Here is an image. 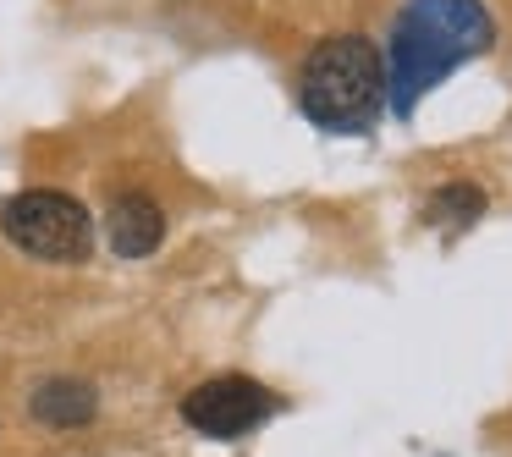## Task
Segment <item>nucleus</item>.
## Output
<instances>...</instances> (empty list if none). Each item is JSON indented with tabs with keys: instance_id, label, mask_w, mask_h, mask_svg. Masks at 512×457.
Returning a JSON list of instances; mask_svg holds the SVG:
<instances>
[{
	"instance_id": "nucleus-1",
	"label": "nucleus",
	"mask_w": 512,
	"mask_h": 457,
	"mask_svg": "<svg viewBox=\"0 0 512 457\" xmlns=\"http://www.w3.org/2000/svg\"><path fill=\"white\" fill-rule=\"evenodd\" d=\"M490 45H496V17L485 12V0H408L386 45L391 111L408 116L435 83L452 78L463 61L485 56Z\"/></svg>"
},
{
	"instance_id": "nucleus-2",
	"label": "nucleus",
	"mask_w": 512,
	"mask_h": 457,
	"mask_svg": "<svg viewBox=\"0 0 512 457\" xmlns=\"http://www.w3.org/2000/svg\"><path fill=\"white\" fill-rule=\"evenodd\" d=\"M386 105V67L375 39L342 34L309 50L298 72V111L325 133H364Z\"/></svg>"
},
{
	"instance_id": "nucleus-3",
	"label": "nucleus",
	"mask_w": 512,
	"mask_h": 457,
	"mask_svg": "<svg viewBox=\"0 0 512 457\" xmlns=\"http://www.w3.org/2000/svg\"><path fill=\"white\" fill-rule=\"evenodd\" d=\"M0 232L12 237L23 254L50 259V265H72L94 248V221L72 193L28 188L0 210Z\"/></svg>"
},
{
	"instance_id": "nucleus-4",
	"label": "nucleus",
	"mask_w": 512,
	"mask_h": 457,
	"mask_svg": "<svg viewBox=\"0 0 512 457\" xmlns=\"http://www.w3.org/2000/svg\"><path fill=\"white\" fill-rule=\"evenodd\" d=\"M270 413H276V391L248 375H215L182 397V419L210 441H237V435L259 430Z\"/></svg>"
},
{
	"instance_id": "nucleus-5",
	"label": "nucleus",
	"mask_w": 512,
	"mask_h": 457,
	"mask_svg": "<svg viewBox=\"0 0 512 457\" xmlns=\"http://www.w3.org/2000/svg\"><path fill=\"white\" fill-rule=\"evenodd\" d=\"M105 237H111V248L122 259H149L160 248V237H166V215H160V204L149 193H122L105 210Z\"/></svg>"
},
{
	"instance_id": "nucleus-6",
	"label": "nucleus",
	"mask_w": 512,
	"mask_h": 457,
	"mask_svg": "<svg viewBox=\"0 0 512 457\" xmlns=\"http://www.w3.org/2000/svg\"><path fill=\"white\" fill-rule=\"evenodd\" d=\"M94 408H100V397H94L89 380H45V386L34 391V419L50 424V430H78V424L94 419Z\"/></svg>"
},
{
	"instance_id": "nucleus-7",
	"label": "nucleus",
	"mask_w": 512,
	"mask_h": 457,
	"mask_svg": "<svg viewBox=\"0 0 512 457\" xmlns=\"http://www.w3.org/2000/svg\"><path fill=\"white\" fill-rule=\"evenodd\" d=\"M479 210H485V193L468 188V182H446V188L435 193V204H430L435 221H452V226H468Z\"/></svg>"
}]
</instances>
